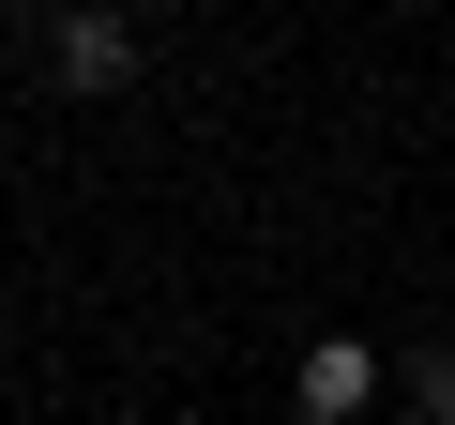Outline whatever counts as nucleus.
Wrapping results in <instances>:
<instances>
[{
  "label": "nucleus",
  "mask_w": 455,
  "mask_h": 425,
  "mask_svg": "<svg viewBox=\"0 0 455 425\" xmlns=\"http://www.w3.org/2000/svg\"><path fill=\"white\" fill-rule=\"evenodd\" d=\"M289 395H304V425H349V410H364V395H379V365H364V334H319V349H304V380H289Z\"/></svg>",
  "instance_id": "obj_1"
},
{
  "label": "nucleus",
  "mask_w": 455,
  "mask_h": 425,
  "mask_svg": "<svg viewBox=\"0 0 455 425\" xmlns=\"http://www.w3.org/2000/svg\"><path fill=\"white\" fill-rule=\"evenodd\" d=\"M395 395H410L425 425H455V349H410V365H395Z\"/></svg>",
  "instance_id": "obj_3"
},
{
  "label": "nucleus",
  "mask_w": 455,
  "mask_h": 425,
  "mask_svg": "<svg viewBox=\"0 0 455 425\" xmlns=\"http://www.w3.org/2000/svg\"><path fill=\"white\" fill-rule=\"evenodd\" d=\"M46 61H61L76 92H122V76H137V31H122V16H61V31H46Z\"/></svg>",
  "instance_id": "obj_2"
}]
</instances>
